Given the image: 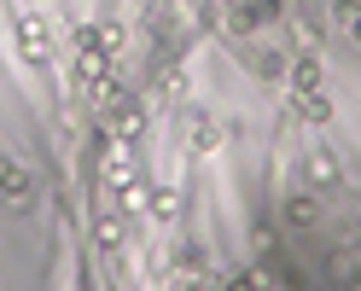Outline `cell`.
<instances>
[{"label": "cell", "instance_id": "cell-1", "mask_svg": "<svg viewBox=\"0 0 361 291\" xmlns=\"http://www.w3.org/2000/svg\"><path fill=\"white\" fill-rule=\"evenodd\" d=\"M18 47H24V58H35V64H47L53 58V35H47V24L41 18H18Z\"/></svg>", "mask_w": 361, "mask_h": 291}, {"label": "cell", "instance_id": "cell-2", "mask_svg": "<svg viewBox=\"0 0 361 291\" xmlns=\"http://www.w3.org/2000/svg\"><path fill=\"white\" fill-rule=\"evenodd\" d=\"M303 169H309V187H314V192H332L338 181H344V169H338V158H332V146H314L309 158H303Z\"/></svg>", "mask_w": 361, "mask_h": 291}, {"label": "cell", "instance_id": "cell-3", "mask_svg": "<svg viewBox=\"0 0 361 291\" xmlns=\"http://www.w3.org/2000/svg\"><path fill=\"white\" fill-rule=\"evenodd\" d=\"M239 58L251 64V70H257L262 82H280V76H291V64H286V53H280V47H239Z\"/></svg>", "mask_w": 361, "mask_h": 291}, {"label": "cell", "instance_id": "cell-4", "mask_svg": "<svg viewBox=\"0 0 361 291\" xmlns=\"http://www.w3.org/2000/svg\"><path fill=\"white\" fill-rule=\"evenodd\" d=\"M105 128L117 134V140H140V128H146V105H140V99H123V105L105 117Z\"/></svg>", "mask_w": 361, "mask_h": 291}, {"label": "cell", "instance_id": "cell-5", "mask_svg": "<svg viewBox=\"0 0 361 291\" xmlns=\"http://www.w3.org/2000/svg\"><path fill=\"white\" fill-rule=\"evenodd\" d=\"M286 221L291 228H314V221H321V198L314 192H291L286 198Z\"/></svg>", "mask_w": 361, "mask_h": 291}, {"label": "cell", "instance_id": "cell-6", "mask_svg": "<svg viewBox=\"0 0 361 291\" xmlns=\"http://www.w3.org/2000/svg\"><path fill=\"white\" fill-rule=\"evenodd\" d=\"M76 76H82V87L99 82V76H111V53L105 47H76Z\"/></svg>", "mask_w": 361, "mask_h": 291}, {"label": "cell", "instance_id": "cell-7", "mask_svg": "<svg viewBox=\"0 0 361 291\" xmlns=\"http://www.w3.org/2000/svg\"><path fill=\"white\" fill-rule=\"evenodd\" d=\"M30 169L24 163H6V169H0V192H6V204H24V198H30Z\"/></svg>", "mask_w": 361, "mask_h": 291}, {"label": "cell", "instance_id": "cell-8", "mask_svg": "<svg viewBox=\"0 0 361 291\" xmlns=\"http://www.w3.org/2000/svg\"><path fill=\"white\" fill-rule=\"evenodd\" d=\"M152 87H157V99H187V70H180V64H164V70L152 76Z\"/></svg>", "mask_w": 361, "mask_h": 291}, {"label": "cell", "instance_id": "cell-9", "mask_svg": "<svg viewBox=\"0 0 361 291\" xmlns=\"http://www.w3.org/2000/svg\"><path fill=\"white\" fill-rule=\"evenodd\" d=\"M87 99H94V111H99V117H111V111L123 105V87L111 82V76H99V82H87Z\"/></svg>", "mask_w": 361, "mask_h": 291}, {"label": "cell", "instance_id": "cell-10", "mask_svg": "<svg viewBox=\"0 0 361 291\" xmlns=\"http://www.w3.org/2000/svg\"><path fill=\"white\" fill-rule=\"evenodd\" d=\"M228 134H221V123H210V117H192V151H216Z\"/></svg>", "mask_w": 361, "mask_h": 291}, {"label": "cell", "instance_id": "cell-11", "mask_svg": "<svg viewBox=\"0 0 361 291\" xmlns=\"http://www.w3.org/2000/svg\"><path fill=\"white\" fill-rule=\"evenodd\" d=\"M146 210H152L157 221H175V216H180V192H175V187H157V192L146 198Z\"/></svg>", "mask_w": 361, "mask_h": 291}, {"label": "cell", "instance_id": "cell-12", "mask_svg": "<svg viewBox=\"0 0 361 291\" xmlns=\"http://www.w3.org/2000/svg\"><path fill=\"white\" fill-rule=\"evenodd\" d=\"M314 87H321V64L298 58V64H291V94H314Z\"/></svg>", "mask_w": 361, "mask_h": 291}, {"label": "cell", "instance_id": "cell-13", "mask_svg": "<svg viewBox=\"0 0 361 291\" xmlns=\"http://www.w3.org/2000/svg\"><path fill=\"white\" fill-rule=\"evenodd\" d=\"M291 47H298L303 58H314V53H321V30H314L309 18H298V24H291Z\"/></svg>", "mask_w": 361, "mask_h": 291}, {"label": "cell", "instance_id": "cell-14", "mask_svg": "<svg viewBox=\"0 0 361 291\" xmlns=\"http://www.w3.org/2000/svg\"><path fill=\"white\" fill-rule=\"evenodd\" d=\"M298 111H303L309 123H332V99L321 94V87H314V94H298Z\"/></svg>", "mask_w": 361, "mask_h": 291}, {"label": "cell", "instance_id": "cell-15", "mask_svg": "<svg viewBox=\"0 0 361 291\" xmlns=\"http://www.w3.org/2000/svg\"><path fill=\"white\" fill-rule=\"evenodd\" d=\"M94 239H99V251H117V244H123V216H99Z\"/></svg>", "mask_w": 361, "mask_h": 291}, {"label": "cell", "instance_id": "cell-16", "mask_svg": "<svg viewBox=\"0 0 361 291\" xmlns=\"http://www.w3.org/2000/svg\"><path fill=\"white\" fill-rule=\"evenodd\" d=\"M94 30H99V47H105V53H123V41H128L123 24H94Z\"/></svg>", "mask_w": 361, "mask_h": 291}, {"label": "cell", "instance_id": "cell-17", "mask_svg": "<svg viewBox=\"0 0 361 291\" xmlns=\"http://www.w3.org/2000/svg\"><path fill=\"white\" fill-rule=\"evenodd\" d=\"M344 18H350V30H355V41H361V6H355V0H344Z\"/></svg>", "mask_w": 361, "mask_h": 291}]
</instances>
